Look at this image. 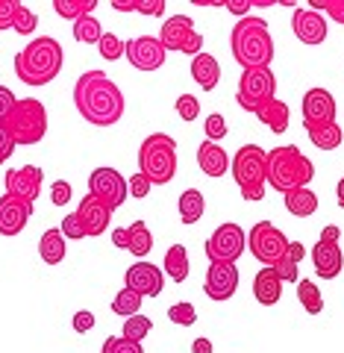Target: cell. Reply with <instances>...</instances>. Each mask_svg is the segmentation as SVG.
Masks as SVG:
<instances>
[{
    "label": "cell",
    "instance_id": "obj_1",
    "mask_svg": "<svg viewBox=\"0 0 344 353\" xmlns=\"http://www.w3.org/2000/svg\"><path fill=\"white\" fill-rule=\"evenodd\" d=\"M74 106L94 127H112L124 118V94L103 71H85L74 83Z\"/></svg>",
    "mask_w": 344,
    "mask_h": 353
},
{
    "label": "cell",
    "instance_id": "obj_2",
    "mask_svg": "<svg viewBox=\"0 0 344 353\" xmlns=\"http://www.w3.org/2000/svg\"><path fill=\"white\" fill-rule=\"evenodd\" d=\"M230 48H232V59L244 71L271 68L274 62V39L268 32V24L256 15L236 21V27L230 32Z\"/></svg>",
    "mask_w": 344,
    "mask_h": 353
},
{
    "label": "cell",
    "instance_id": "obj_3",
    "mask_svg": "<svg viewBox=\"0 0 344 353\" xmlns=\"http://www.w3.org/2000/svg\"><path fill=\"white\" fill-rule=\"evenodd\" d=\"M62 62H65L62 44L50 36H39L15 53V74L24 85L39 88L57 80V74L62 71Z\"/></svg>",
    "mask_w": 344,
    "mask_h": 353
},
{
    "label": "cell",
    "instance_id": "obj_4",
    "mask_svg": "<svg viewBox=\"0 0 344 353\" xmlns=\"http://www.w3.org/2000/svg\"><path fill=\"white\" fill-rule=\"evenodd\" d=\"M315 176V165L309 157H303L301 148L294 145H280L268 150V185L276 192H292V189H306Z\"/></svg>",
    "mask_w": 344,
    "mask_h": 353
},
{
    "label": "cell",
    "instance_id": "obj_5",
    "mask_svg": "<svg viewBox=\"0 0 344 353\" xmlns=\"http://www.w3.org/2000/svg\"><path fill=\"white\" fill-rule=\"evenodd\" d=\"M230 171L236 176V185L244 201H262L265 185H268V153L259 145H244L236 150L230 162Z\"/></svg>",
    "mask_w": 344,
    "mask_h": 353
},
{
    "label": "cell",
    "instance_id": "obj_6",
    "mask_svg": "<svg viewBox=\"0 0 344 353\" xmlns=\"http://www.w3.org/2000/svg\"><path fill=\"white\" fill-rule=\"evenodd\" d=\"M139 171L153 185H165L176 174V141L165 132H150L139 148Z\"/></svg>",
    "mask_w": 344,
    "mask_h": 353
},
{
    "label": "cell",
    "instance_id": "obj_7",
    "mask_svg": "<svg viewBox=\"0 0 344 353\" xmlns=\"http://www.w3.org/2000/svg\"><path fill=\"white\" fill-rule=\"evenodd\" d=\"M3 127L15 139V145H39L48 132V109L36 97H21L3 118Z\"/></svg>",
    "mask_w": 344,
    "mask_h": 353
},
{
    "label": "cell",
    "instance_id": "obj_8",
    "mask_svg": "<svg viewBox=\"0 0 344 353\" xmlns=\"http://www.w3.org/2000/svg\"><path fill=\"white\" fill-rule=\"evenodd\" d=\"M276 97V77L271 68H256V71H244L239 80V94L236 101L244 112L256 115L259 109Z\"/></svg>",
    "mask_w": 344,
    "mask_h": 353
},
{
    "label": "cell",
    "instance_id": "obj_9",
    "mask_svg": "<svg viewBox=\"0 0 344 353\" xmlns=\"http://www.w3.org/2000/svg\"><path fill=\"white\" fill-rule=\"evenodd\" d=\"M247 248L265 268H274V265L285 256L288 239L280 227L271 224V221H259V224H253V230L247 233Z\"/></svg>",
    "mask_w": 344,
    "mask_h": 353
},
{
    "label": "cell",
    "instance_id": "obj_10",
    "mask_svg": "<svg viewBox=\"0 0 344 353\" xmlns=\"http://www.w3.org/2000/svg\"><path fill=\"white\" fill-rule=\"evenodd\" d=\"M159 41L165 50H180V53H188V57H197L203 53V36L194 30V21L188 15H171L165 18L162 24V32H159Z\"/></svg>",
    "mask_w": 344,
    "mask_h": 353
},
{
    "label": "cell",
    "instance_id": "obj_11",
    "mask_svg": "<svg viewBox=\"0 0 344 353\" xmlns=\"http://www.w3.org/2000/svg\"><path fill=\"white\" fill-rule=\"evenodd\" d=\"M206 256L212 262H236L241 259L244 253V230L239 224H232V221H227V224H221L212 230V236L206 239Z\"/></svg>",
    "mask_w": 344,
    "mask_h": 353
},
{
    "label": "cell",
    "instance_id": "obj_12",
    "mask_svg": "<svg viewBox=\"0 0 344 353\" xmlns=\"http://www.w3.org/2000/svg\"><path fill=\"white\" fill-rule=\"evenodd\" d=\"M88 194H97L101 201H106L112 209H118L127 201L130 185L115 168H94L92 176H88Z\"/></svg>",
    "mask_w": 344,
    "mask_h": 353
},
{
    "label": "cell",
    "instance_id": "obj_13",
    "mask_svg": "<svg viewBox=\"0 0 344 353\" xmlns=\"http://www.w3.org/2000/svg\"><path fill=\"white\" fill-rule=\"evenodd\" d=\"M124 53H127V59H130L132 68H139V71H159L165 65V53H168V50L162 48L159 39L139 36V39L124 41Z\"/></svg>",
    "mask_w": 344,
    "mask_h": 353
},
{
    "label": "cell",
    "instance_id": "obj_14",
    "mask_svg": "<svg viewBox=\"0 0 344 353\" xmlns=\"http://www.w3.org/2000/svg\"><path fill=\"white\" fill-rule=\"evenodd\" d=\"M124 283H127V289L139 292L141 297H159L162 289H165V271L156 268L153 262L139 259L136 265H130L127 268Z\"/></svg>",
    "mask_w": 344,
    "mask_h": 353
},
{
    "label": "cell",
    "instance_id": "obj_15",
    "mask_svg": "<svg viewBox=\"0 0 344 353\" xmlns=\"http://www.w3.org/2000/svg\"><path fill=\"white\" fill-rule=\"evenodd\" d=\"M239 289V268L236 262H212L206 271V283H203V292L206 297L212 301H230Z\"/></svg>",
    "mask_w": 344,
    "mask_h": 353
},
{
    "label": "cell",
    "instance_id": "obj_16",
    "mask_svg": "<svg viewBox=\"0 0 344 353\" xmlns=\"http://www.w3.org/2000/svg\"><path fill=\"white\" fill-rule=\"evenodd\" d=\"M112 212L115 209L109 206L106 201H101L97 194H85L80 206H77V215H80V224L85 230V239L92 236H103L109 230V221H112Z\"/></svg>",
    "mask_w": 344,
    "mask_h": 353
},
{
    "label": "cell",
    "instance_id": "obj_17",
    "mask_svg": "<svg viewBox=\"0 0 344 353\" xmlns=\"http://www.w3.org/2000/svg\"><path fill=\"white\" fill-rule=\"evenodd\" d=\"M41 180H44V171L39 165H24V168H12L6 171V194H15L27 203H36L39 194H41Z\"/></svg>",
    "mask_w": 344,
    "mask_h": 353
},
{
    "label": "cell",
    "instance_id": "obj_18",
    "mask_svg": "<svg viewBox=\"0 0 344 353\" xmlns=\"http://www.w3.org/2000/svg\"><path fill=\"white\" fill-rule=\"evenodd\" d=\"M32 215V203L21 201L15 194L0 197V236H18L27 227V221Z\"/></svg>",
    "mask_w": 344,
    "mask_h": 353
},
{
    "label": "cell",
    "instance_id": "obj_19",
    "mask_svg": "<svg viewBox=\"0 0 344 353\" xmlns=\"http://www.w3.org/2000/svg\"><path fill=\"white\" fill-rule=\"evenodd\" d=\"M336 121V101L327 88H309L303 94V127Z\"/></svg>",
    "mask_w": 344,
    "mask_h": 353
},
{
    "label": "cell",
    "instance_id": "obj_20",
    "mask_svg": "<svg viewBox=\"0 0 344 353\" xmlns=\"http://www.w3.org/2000/svg\"><path fill=\"white\" fill-rule=\"evenodd\" d=\"M292 30H294L297 41L312 44V48L327 41V21L321 18V12H312V9H294Z\"/></svg>",
    "mask_w": 344,
    "mask_h": 353
},
{
    "label": "cell",
    "instance_id": "obj_21",
    "mask_svg": "<svg viewBox=\"0 0 344 353\" xmlns=\"http://www.w3.org/2000/svg\"><path fill=\"white\" fill-rule=\"evenodd\" d=\"M312 262H315V274L321 280H336L341 268H344V256H341V248L338 241H315L312 248Z\"/></svg>",
    "mask_w": 344,
    "mask_h": 353
},
{
    "label": "cell",
    "instance_id": "obj_22",
    "mask_svg": "<svg viewBox=\"0 0 344 353\" xmlns=\"http://www.w3.org/2000/svg\"><path fill=\"white\" fill-rule=\"evenodd\" d=\"M197 165L206 176H224L230 171V157L218 141H201L197 148Z\"/></svg>",
    "mask_w": 344,
    "mask_h": 353
},
{
    "label": "cell",
    "instance_id": "obj_23",
    "mask_svg": "<svg viewBox=\"0 0 344 353\" xmlns=\"http://www.w3.org/2000/svg\"><path fill=\"white\" fill-rule=\"evenodd\" d=\"M253 297H256L262 306L280 303V297H283V280L276 277L274 268H262L256 277H253Z\"/></svg>",
    "mask_w": 344,
    "mask_h": 353
},
{
    "label": "cell",
    "instance_id": "obj_24",
    "mask_svg": "<svg viewBox=\"0 0 344 353\" xmlns=\"http://www.w3.org/2000/svg\"><path fill=\"white\" fill-rule=\"evenodd\" d=\"M192 77H194V83L201 85L203 92H212V88L218 85V80H221L218 59L212 57V53H197V57L192 59Z\"/></svg>",
    "mask_w": 344,
    "mask_h": 353
},
{
    "label": "cell",
    "instance_id": "obj_25",
    "mask_svg": "<svg viewBox=\"0 0 344 353\" xmlns=\"http://www.w3.org/2000/svg\"><path fill=\"white\" fill-rule=\"evenodd\" d=\"M256 118H259L271 132H285V130H288V118H292V112H288V103H285V101L274 97V101H268V103L259 109Z\"/></svg>",
    "mask_w": 344,
    "mask_h": 353
},
{
    "label": "cell",
    "instance_id": "obj_26",
    "mask_svg": "<svg viewBox=\"0 0 344 353\" xmlns=\"http://www.w3.org/2000/svg\"><path fill=\"white\" fill-rule=\"evenodd\" d=\"M283 201H285L288 212L297 218H309V215H315V209H318V194L312 189H292L283 194Z\"/></svg>",
    "mask_w": 344,
    "mask_h": 353
},
{
    "label": "cell",
    "instance_id": "obj_27",
    "mask_svg": "<svg viewBox=\"0 0 344 353\" xmlns=\"http://www.w3.org/2000/svg\"><path fill=\"white\" fill-rule=\"evenodd\" d=\"M309 132V141L318 148V150H336L341 145L344 132L338 127V121H330V124H315V127H306Z\"/></svg>",
    "mask_w": 344,
    "mask_h": 353
},
{
    "label": "cell",
    "instance_id": "obj_28",
    "mask_svg": "<svg viewBox=\"0 0 344 353\" xmlns=\"http://www.w3.org/2000/svg\"><path fill=\"white\" fill-rule=\"evenodd\" d=\"M39 253H41V259L48 265H59L65 259V236H62L59 227L44 230V236L39 241Z\"/></svg>",
    "mask_w": 344,
    "mask_h": 353
},
{
    "label": "cell",
    "instance_id": "obj_29",
    "mask_svg": "<svg viewBox=\"0 0 344 353\" xmlns=\"http://www.w3.org/2000/svg\"><path fill=\"white\" fill-rule=\"evenodd\" d=\"M162 271L168 274V277L174 283H185L188 277V271H192V265H188V250L183 245H171L168 253H165V265H162Z\"/></svg>",
    "mask_w": 344,
    "mask_h": 353
},
{
    "label": "cell",
    "instance_id": "obj_30",
    "mask_svg": "<svg viewBox=\"0 0 344 353\" xmlns=\"http://www.w3.org/2000/svg\"><path fill=\"white\" fill-rule=\"evenodd\" d=\"M180 221L185 227H192V224H197V221L203 218V212H206V201H203V194L197 192V189H185L183 194H180Z\"/></svg>",
    "mask_w": 344,
    "mask_h": 353
},
{
    "label": "cell",
    "instance_id": "obj_31",
    "mask_svg": "<svg viewBox=\"0 0 344 353\" xmlns=\"http://www.w3.org/2000/svg\"><path fill=\"white\" fill-rule=\"evenodd\" d=\"M127 250L136 259H144L153 250V236H150V227L144 224V221H132L130 224V245H127Z\"/></svg>",
    "mask_w": 344,
    "mask_h": 353
},
{
    "label": "cell",
    "instance_id": "obj_32",
    "mask_svg": "<svg viewBox=\"0 0 344 353\" xmlns=\"http://www.w3.org/2000/svg\"><path fill=\"white\" fill-rule=\"evenodd\" d=\"M94 0H53V9H57V15L65 18V21H80L85 15H92L94 12Z\"/></svg>",
    "mask_w": 344,
    "mask_h": 353
},
{
    "label": "cell",
    "instance_id": "obj_33",
    "mask_svg": "<svg viewBox=\"0 0 344 353\" xmlns=\"http://www.w3.org/2000/svg\"><path fill=\"white\" fill-rule=\"evenodd\" d=\"M297 297H301V303L309 315L324 312V294H321V289L312 280H297Z\"/></svg>",
    "mask_w": 344,
    "mask_h": 353
},
{
    "label": "cell",
    "instance_id": "obj_34",
    "mask_svg": "<svg viewBox=\"0 0 344 353\" xmlns=\"http://www.w3.org/2000/svg\"><path fill=\"white\" fill-rule=\"evenodd\" d=\"M141 301L144 297L139 292H132V289H121L115 294V301H112V312L121 315V318H130V315H139V309H141Z\"/></svg>",
    "mask_w": 344,
    "mask_h": 353
},
{
    "label": "cell",
    "instance_id": "obj_35",
    "mask_svg": "<svg viewBox=\"0 0 344 353\" xmlns=\"http://www.w3.org/2000/svg\"><path fill=\"white\" fill-rule=\"evenodd\" d=\"M103 36V30H101V21L92 18V15H85L80 21H74V39L80 41V44H97Z\"/></svg>",
    "mask_w": 344,
    "mask_h": 353
},
{
    "label": "cell",
    "instance_id": "obj_36",
    "mask_svg": "<svg viewBox=\"0 0 344 353\" xmlns=\"http://www.w3.org/2000/svg\"><path fill=\"white\" fill-rule=\"evenodd\" d=\"M150 330H153V321H150L148 315L139 312V315H130L127 321H124V333H121V336L130 339V341H139V345H141V339H148Z\"/></svg>",
    "mask_w": 344,
    "mask_h": 353
},
{
    "label": "cell",
    "instance_id": "obj_37",
    "mask_svg": "<svg viewBox=\"0 0 344 353\" xmlns=\"http://www.w3.org/2000/svg\"><path fill=\"white\" fill-rule=\"evenodd\" d=\"M97 50H101V57L106 62H115L124 57V39H118L115 32H103L101 41H97Z\"/></svg>",
    "mask_w": 344,
    "mask_h": 353
},
{
    "label": "cell",
    "instance_id": "obj_38",
    "mask_svg": "<svg viewBox=\"0 0 344 353\" xmlns=\"http://www.w3.org/2000/svg\"><path fill=\"white\" fill-rule=\"evenodd\" d=\"M36 27H39V15L32 12V9L21 6L15 21H12V30L18 32V36H32V30H36Z\"/></svg>",
    "mask_w": 344,
    "mask_h": 353
},
{
    "label": "cell",
    "instance_id": "obj_39",
    "mask_svg": "<svg viewBox=\"0 0 344 353\" xmlns=\"http://www.w3.org/2000/svg\"><path fill=\"white\" fill-rule=\"evenodd\" d=\"M168 318L174 324H180V327H192V324H197V309L192 306V303H174L171 309H168Z\"/></svg>",
    "mask_w": 344,
    "mask_h": 353
},
{
    "label": "cell",
    "instance_id": "obj_40",
    "mask_svg": "<svg viewBox=\"0 0 344 353\" xmlns=\"http://www.w3.org/2000/svg\"><path fill=\"white\" fill-rule=\"evenodd\" d=\"M101 353H144V350H141L139 341H130V339H124V336H109V339L103 341Z\"/></svg>",
    "mask_w": 344,
    "mask_h": 353
},
{
    "label": "cell",
    "instance_id": "obj_41",
    "mask_svg": "<svg viewBox=\"0 0 344 353\" xmlns=\"http://www.w3.org/2000/svg\"><path fill=\"white\" fill-rule=\"evenodd\" d=\"M176 115L183 121H197V115H201V101H197L194 94H180L176 97Z\"/></svg>",
    "mask_w": 344,
    "mask_h": 353
},
{
    "label": "cell",
    "instance_id": "obj_42",
    "mask_svg": "<svg viewBox=\"0 0 344 353\" xmlns=\"http://www.w3.org/2000/svg\"><path fill=\"white\" fill-rule=\"evenodd\" d=\"M224 136H227V121H224L221 112H212L206 118V139L209 141H221Z\"/></svg>",
    "mask_w": 344,
    "mask_h": 353
},
{
    "label": "cell",
    "instance_id": "obj_43",
    "mask_svg": "<svg viewBox=\"0 0 344 353\" xmlns=\"http://www.w3.org/2000/svg\"><path fill=\"white\" fill-rule=\"evenodd\" d=\"M62 236L65 239H85V230H83V224H80V215L77 212H68L62 218Z\"/></svg>",
    "mask_w": 344,
    "mask_h": 353
},
{
    "label": "cell",
    "instance_id": "obj_44",
    "mask_svg": "<svg viewBox=\"0 0 344 353\" xmlns=\"http://www.w3.org/2000/svg\"><path fill=\"white\" fill-rule=\"evenodd\" d=\"M71 197H74V192H71V183L68 180H57V183L50 185V201H53V206L71 203Z\"/></svg>",
    "mask_w": 344,
    "mask_h": 353
},
{
    "label": "cell",
    "instance_id": "obj_45",
    "mask_svg": "<svg viewBox=\"0 0 344 353\" xmlns=\"http://www.w3.org/2000/svg\"><path fill=\"white\" fill-rule=\"evenodd\" d=\"M127 185H130V194H132V197H139V201H141V197H148V194H150V185H153V183H150L148 176H144V174L139 171V174H132V176H130Z\"/></svg>",
    "mask_w": 344,
    "mask_h": 353
},
{
    "label": "cell",
    "instance_id": "obj_46",
    "mask_svg": "<svg viewBox=\"0 0 344 353\" xmlns=\"http://www.w3.org/2000/svg\"><path fill=\"white\" fill-rule=\"evenodd\" d=\"M18 9H21L18 0H0V30H9V27H12Z\"/></svg>",
    "mask_w": 344,
    "mask_h": 353
},
{
    "label": "cell",
    "instance_id": "obj_47",
    "mask_svg": "<svg viewBox=\"0 0 344 353\" xmlns=\"http://www.w3.org/2000/svg\"><path fill=\"white\" fill-rule=\"evenodd\" d=\"M136 12L148 18H162L165 15V0H136Z\"/></svg>",
    "mask_w": 344,
    "mask_h": 353
},
{
    "label": "cell",
    "instance_id": "obj_48",
    "mask_svg": "<svg viewBox=\"0 0 344 353\" xmlns=\"http://www.w3.org/2000/svg\"><path fill=\"white\" fill-rule=\"evenodd\" d=\"M274 271H276V277H280L283 283H297L301 277H297V262H292V259H280L274 265Z\"/></svg>",
    "mask_w": 344,
    "mask_h": 353
},
{
    "label": "cell",
    "instance_id": "obj_49",
    "mask_svg": "<svg viewBox=\"0 0 344 353\" xmlns=\"http://www.w3.org/2000/svg\"><path fill=\"white\" fill-rule=\"evenodd\" d=\"M12 153H15V139L9 136V130L3 127V121H0V165L12 159Z\"/></svg>",
    "mask_w": 344,
    "mask_h": 353
},
{
    "label": "cell",
    "instance_id": "obj_50",
    "mask_svg": "<svg viewBox=\"0 0 344 353\" xmlns=\"http://www.w3.org/2000/svg\"><path fill=\"white\" fill-rule=\"evenodd\" d=\"M18 103V97L12 88H6V85H0V121H3L9 112H12V106Z\"/></svg>",
    "mask_w": 344,
    "mask_h": 353
},
{
    "label": "cell",
    "instance_id": "obj_51",
    "mask_svg": "<svg viewBox=\"0 0 344 353\" xmlns=\"http://www.w3.org/2000/svg\"><path fill=\"white\" fill-rule=\"evenodd\" d=\"M92 327H94V312H88V309H80V312L74 315V330H77V333H88Z\"/></svg>",
    "mask_w": 344,
    "mask_h": 353
},
{
    "label": "cell",
    "instance_id": "obj_52",
    "mask_svg": "<svg viewBox=\"0 0 344 353\" xmlns=\"http://www.w3.org/2000/svg\"><path fill=\"white\" fill-rule=\"evenodd\" d=\"M224 9L239 18H247V12L253 9V0H224Z\"/></svg>",
    "mask_w": 344,
    "mask_h": 353
},
{
    "label": "cell",
    "instance_id": "obj_53",
    "mask_svg": "<svg viewBox=\"0 0 344 353\" xmlns=\"http://www.w3.org/2000/svg\"><path fill=\"white\" fill-rule=\"evenodd\" d=\"M303 253H306V248L301 245V241H288L285 259H292V262H297V265H301V259H303Z\"/></svg>",
    "mask_w": 344,
    "mask_h": 353
},
{
    "label": "cell",
    "instance_id": "obj_54",
    "mask_svg": "<svg viewBox=\"0 0 344 353\" xmlns=\"http://www.w3.org/2000/svg\"><path fill=\"white\" fill-rule=\"evenodd\" d=\"M112 245L115 248H127L130 245V227H118L112 233Z\"/></svg>",
    "mask_w": 344,
    "mask_h": 353
},
{
    "label": "cell",
    "instance_id": "obj_55",
    "mask_svg": "<svg viewBox=\"0 0 344 353\" xmlns=\"http://www.w3.org/2000/svg\"><path fill=\"white\" fill-rule=\"evenodd\" d=\"M338 239H341V230L336 224H327L321 230V241H338Z\"/></svg>",
    "mask_w": 344,
    "mask_h": 353
},
{
    "label": "cell",
    "instance_id": "obj_56",
    "mask_svg": "<svg viewBox=\"0 0 344 353\" xmlns=\"http://www.w3.org/2000/svg\"><path fill=\"white\" fill-rule=\"evenodd\" d=\"M192 353H212V341H209V339H194L192 341Z\"/></svg>",
    "mask_w": 344,
    "mask_h": 353
},
{
    "label": "cell",
    "instance_id": "obj_57",
    "mask_svg": "<svg viewBox=\"0 0 344 353\" xmlns=\"http://www.w3.org/2000/svg\"><path fill=\"white\" fill-rule=\"evenodd\" d=\"M115 12H136V0H112Z\"/></svg>",
    "mask_w": 344,
    "mask_h": 353
},
{
    "label": "cell",
    "instance_id": "obj_58",
    "mask_svg": "<svg viewBox=\"0 0 344 353\" xmlns=\"http://www.w3.org/2000/svg\"><path fill=\"white\" fill-rule=\"evenodd\" d=\"M336 201H338V206L344 209V176H341L338 185H336Z\"/></svg>",
    "mask_w": 344,
    "mask_h": 353
}]
</instances>
